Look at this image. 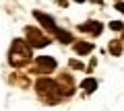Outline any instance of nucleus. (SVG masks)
Here are the masks:
<instances>
[{"label":"nucleus","instance_id":"f257e3e1","mask_svg":"<svg viewBox=\"0 0 124 111\" xmlns=\"http://www.w3.org/2000/svg\"><path fill=\"white\" fill-rule=\"evenodd\" d=\"M8 60H10V64H13L15 68L25 66V64L31 60V47L23 39H15L13 47H10V58Z\"/></svg>","mask_w":124,"mask_h":111},{"label":"nucleus","instance_id":"f03ea898","mask_svg":"<svg viewBox=\"0 0 124 111\" xmlns=\"http://www.w3.org/2000/svg\"><path fill=\"white\" fill-rule=\"evenodd\" d=\"M35 89H37V95H39V97L44 99L46 103H56L58 99L62 97L56 80H50V78H39V80H37V85H35Z\"/></svg>","mask_w":124,"mask_h":111},{"label":"nucleus","instance_id":"7ed1b4c3","mask_svg":"<svg viewBox=\"0 0 124 111\" xmlns=\"http://www.w3.org/2000/svg\"><path fill=\"white\" fill-rule=\"evenodd\" d=\"M25 35H27L29 45H33V47H46V45L50 43V37L44 35L39 29H35V27H27V29H25Z\"/></svg>","mask_w":124,"mask_h":111},{"label":"nucleus","instance_id":"20e7f679","mask_svg":"<svg viewBox=\"0 0 124 111\" xmlns=\"http://www.w3.org/2000/svg\"><path fill=\"white\" fill-rule=\"evenodd\" d=\"M54 68H56V60L50 58V56H39V58L35 60V70L41 72V74H48Z\"/></svg>","mask_w":124,"mask_h":111},{"label":"nucleus","instance_id":"39448f33","mask_svg":"<svg viewBox=\"0 0 124 111\" xmlns=\"http://www.w3.org/2000/svg\"><path fill=\"white\" fill-rule=\"evenodd\" d=\"M33 17L37 19V21L41 23V27H46V29H48V31H52V33H56V23H54V19L52 17H48V14L46 13H39V10H33Z\"/></svg>","mask_w":124,"mask_h":111},{"label":"nucleus","instance_id":"423d86ee","mask_svg":"<svg viewBox=\"0 0 124 111\" xmlns=\"http://www.w3.org/2000/svg\"><path fill=\"white\" fill-rule=\"evenodd\" d=\"M79 29H81L83 33L99 35V33H101V29H103V25H101V23H97V21H89V23H83V25H79Z\"/></svg>","mask_w":124,"mask_h":111},{"label":"nucleus","instance_id":"0eeeda50","mask_svg":"<svg viewBox=\"0 0 124 111\" xmlns=\"http://www.w3.org/2000/svg\"><path fill=\"white\" fill-rule=\"evenodd\" d=\"M91 49H93V45L87 43V41H77L75 43V52L77 53H89Z\"/></svg>","mask_w":124,"mask_h":111},{"label":"nucleus","instance_id":"6e6552de","mask_svg":"<svg viewBox=\"0 0 124 111\" xmlns=\"http://www.w3.org/2000/svg\"><path fill=\"white\" fill-rule=\"evenodd\" d=\"M54 35H56L62 43H70V41H72V35H70L68 31H62V29H56V33H54Z\"/></svg>","mask_w":124,"mask_h":111},{"label":"nucleus","instance_id":"1a4fd4ad","mask_svg":"<svg viewBox=\"0 0 124 111\" xmlns=\"http://www.w3.org/2000/svg\"><path fill=\"white\" fill-rule=\"evenodd\" d=\"M110 52H112V56H120L122 53V39H114L110 43Z\"/></svg>","mask_w":124,"mask_h":111},{"label":"nucleus","instance_id":"9d476101","mask_svg":"<svg viewBox=\"0 0 124 111\" xmlns=\"http://www.w3.org/2000/svg\"><path fill=\"white\" fill-rule=\"evenodd\" d=\"M85 89V93H93L95 91V86H97V80L95 78H87V80H83V85H81Z\"/></svg>","mask_w":124,"mask_h":111},{"label":"nucleus","instance_id":"9b49d317","mask_svg":"<svg viewBox=\"0 0 124 111\" xmlns=\"http://www.w3.org/2000/svg\"><path fill=\"white\" fill-rule=\"evenodd\" d=\"M110 29H112V31H124V23L112 21V23H110Z\"/></svg>","mask_w":124,"mask_h":111},{"label":"nucleus","instance_id":"f8f14e48","mask_svg":"<svg viewBox=\"0 0 124 111\" xmlns=\"http://www.w3.org/2000/svg\"><path fill=\"white\" fill-rule=\"evenodd\" d=\"M70 68H77V70H83V64L77 62V60H70Z\"/></svg>","mask_w":124,"mask_h":111},{"label":"nucleus","instance_id":"ddd939ff","mask_svg":"<svg viewBox=\"0 0 124 111\" xmlns=\"http://www.w3.org/2000/svg\"><path fill=\"white\" fill-rule=\"evenodd\" d=\"M116 8H118L120 13H124V2H118V4H116Z\"/></svg>","mask_w":124,"mask_h":111},{"label":"nucleus","instance_id":"4468645a","mask_svg":"<svg viewBox=\"0 0 124 111\" xmlns=\"http://www.w3.org/2000/svg\"><path fill=\"white\" fill-rule=\"evenodd\" d=\"M75 2H85V0H75Z\"/></svg>","mask_w":124,"mask_h":111},{"label":"nucleus","instance_id":"2eb2a0df","mask_svg":"<svg viewBox=\"0 0 124 111\" xmlns=\"http://www.w3.org/2000/svg\"><path fill=\"white\" fill-rule=\"evenodd\" d=\"M122 39H124V35H122Z\"/></svg>","mask_w":124,"mask_h":111}]
</instances>
